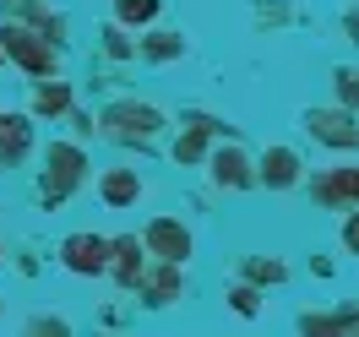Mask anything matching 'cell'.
I'll list each match as a JSON object with an SVG mask.
<instances>
[{"mask_svg":"<svg viewBox=\"0 0 359 337\" xmlns=\"http://www.w3.org/2000/svg\"><path fill=\"white\" fill-rule=\"evenodd\" d=\"M163 0H114V22L120 27H153Z\"/></svg>","mask_w":359,"mask_h":337,"instance_id":"obj_18","label":"cell"},{"mask_svg":"<svg viewBox=\"0 0 359 337\" xmlns=\"http://www.w3.org/2000/svg\"><path fill=\"white\" fill-rule=\"evenodd\" d=\"M256 163V185H267V191H294V185H305V163L294 147H267L262 158H250Z\"/></svg>","mask_w":359,"mask_h":337,"instance_id":"obj_10","label":"cell"},{"mask_svg":"<svg viewBox=\"0 0 359 337\" xmlns=\"http://www.w3.org/2000/svg\"><path fill=\"white\" fill-rule=\"evenodd\" d=\"M82 180H88V153H82L76 142H49V147H44V180H39V196H44L49 207H60Z\"/></svg>","mask_w":359,"mask_h":337,"instance_id":"obj_2","label":"cell"},{"mask_svg":"<svg viewBox=\"0 0 359 337\" xmlns=\"http://www.w3.org/2000/svg\"><path fill=\"white\" fill-rule=\"evenodd\" d=\"M229 305L240 315H262V289H256V283H234V289H229Z\"/></svg>","mask_w":359,"mask_h":337,"instance_id":"obj_20","label":"cell"},{"mask_svg":"<svg viewBox=\"0 0 359 337\" xmlns=\"http://www.w3.org/2000/svg\"><path fill=\"white\" fill-rule=\"evenodd\" d=\"M212 136H224V125H218L212 114H191V120L180 125V136H175V163H185V169H191V163H202Z\"/></svg>","mask_w":359,"mask_h":337,"instance_id":"obj_11","label":"cell"},{"mask_svg":"<svg viewBox=\"0 0 359 337\" xmlns=\"http://www.w3.org/2000/svg\"><path fill=\"white\" fill-rule=\"evenodd\" d=\"M311 196H316V207H327V212L359 207V169H354V163H337V169H321V174L311 180Z\"/></svg>","mask_w":359,"mask_h":337,"instance_id":"obj_9","label":"cell"},{"mask_svg":"<svg viewBox=\"0 0 359 337\" xmlns=\"http://www.w3.org/2000/svg\"><path fill=\"white\" fill-rule=\"evenodd\" d=\"M33 153V120L17 109H0V169H17Z\"/></svg>","mask_w":359,"mask_h":337,"instance_id":"obj_12","label":"cell"},{"mask_svg":"<svg viewBox=\"0 0 359 337\" xmlns=\"http://www.w3.org/2000/svg\"><path fill=\"white\" fill-rule=\"evenodd\" d=\"M98 202L114 207V212L142 202V174H136V169H104V174H98Z\"/></svg>","mask_w":359,"mask_h":337,"instance_id":"obj_14","label":"cell"},{"mask_svg":"<svg viewBox=\"0 0 359 337\" xmlns=\"http://www.w3.org/2000/svg\"><path fill=\"white\" fill-rule=\"evenodd\" d=\"M0 60H6V55H0Z\"/></svg>","mask_w":359,"mask_h":337,"instance_id":"obj_25","label":"cell"},{"mask_svg":"<svg viewBox=\"0 0 359 337\" xmlns=\"http://www.w3.org/2000/svg\"><path fill=\"white\" fill-rule=\"evenodd\" d=\"M104 261H109V234L82 228V234H66V240H60V267H66L71 277H104Z\"/></svg>","mask_w":359,"mask_h":337,"instance_id":"obj_5","label":"cell"},{"mask_svg":"<svg viewBox=\"0 0 359 337\" xmlns=\"http://www.w3.org/2000/svg\"><path fill=\"white\" fill-rule=\"evenodd\" d=\"M0 256H6V250H0Z\"/></svg>","mask_w":359,"mask_h":337,"instance_id":"obj_26","label":"cell"},{"mask_svg":"<svg viewBox=\"0 0 359 337\" xmlns=\"http://www.w3.org/2000/svg\"><path fill=\"white\" fill-rule=\"evenodd\" d=\"M332 82H337V104H343V109H354V104H359V71L354 66H337Z\"/></svg>","mask_w":359,"mask_h":337,"instance_id":"obj_21","label":"cell"},{"mask_svg":"<svg viewBox=\"0 0 359 337\" xmlns=\"http://www.w3.org/2000/svg\"><path fill=\"white\" fill-rule=\"evenodd\" d=\"M305 131H311L321 147H332V153H354L359 147V120H354V109H343V104L311 109L305 114Z\"/></svg>","mask_w":359,"mask_h":337,"instance_id":"obj_4","label":"cell"},{"mask_svg":"<svg viewBox=\"0 0 359 337\" xmlns=\"http://www.w3.org/2000/svg\"><path fill=\"white\" fill-rule=\"evenodd\" d=\"M131 294H142V305H147V310H169L180 294H185V261H158V267H142V277H136Z\"/></svg>","mask_w":359,"mask_h":337,"instance_id":"obj_7","label":"cell"},{"mask_svg":"<svg viewBox=\"0 0 359 337\" xmlns=\"http://www.w3.org/2000/svg\"><path fill=\"white\" fill-rule=\"evenodd\" d=\"M207 174H212V185H224V191H250V185H256V163H250V153L229 136V142H218V147L207 153Z\"/></svg>","mask_w":359,"mask_h":337,"instance_id":"obj_6","label":"cell"},{"mask_svg":"<svg viewBox=\"0 0 359 337\" xmlns=\"http://www.w3.org/2000/svg\"><path fill=\"white\" fill-rule=\"evenodd\" d=\"M33 332H71L66 315H33Z\"/></svg>","mask_w":359,"mask_h":337,"instance_id":"obj_24","label":"cell"},{"mask_svg":"<svg viewBox=\"0 0 359 337\" xmlns=\"http://www.w3.org/2000/svg\"><path fill=\"white\" fill-rule=\"evenodd\" d=\"M104 49H109L114 60H131V55H136L131 33H126V27H120V22H109V27H104Z\"/></svg>","mask_w":359,"mask_h":337,"instance_id":"obj_22","label":"cell"},{"mask_svg":"<svg viewBox=\"0 0 359 337\" xmlns=\"http://www.w3.org/2000/svg\"><path fill=\"white\" fill-rule=\"evenodd\" d=\"M142 240L136 234H114L109 240V261H104V272H109L120 289H136V277H142Z\"/></svg>","mask_w":359,"mask_h":337,"instance_id":"obj_13","label":"cell"},{"mask_svg":"<svg viewBox=\"0 0 359 337\" xmlns=\"http://www.w3.org/2000/svg\"><path fill=\"white\" fill-rule=\"evenodd\" d=\"M136 55H142L147 66H169V60H180V55H185V33H169V27H158V33H142Z\"/></svg>","mask_w":359,"mask_h":337,"instance_id":"obj_16","label":"cell"},{"mask_svg":"<svg viewBox=\"0 0 359 337\" xmlns=\"http://www.w3.org/2000/svg\"><path fill=\"white\" fill-rule=\"evenodd\" d=\"M136 240H142V250H147V256H158V261H191V250H196L191 228L180 223V218H153V223L142 228Z\"/></svg>","mask_w":359,"mask_h":337,"instance_id":"obj_8","label":"cell"},{"mask_svg":"<svg viewBox=\"0 0 359 337\" xmlns=\"http://www.w3.org/2000/svg\"><path fill=\"white\" fill-rule=\"evenodd\" d=\"M0 55H6L11 66H22L27 76H55V60H60V49L49 44L39 27H27V22H6L0 27Z\"/></svg>","mask_w":359,"mask_h":337,"instance_id":"obj_3","label":"cell"},{"mask_svg":"<svg viewBox=\"0 0 359 337\" xmlns=\"http://www.w3.org/2000/svg\"><path fill=\"white\" fill-rule=\"evenodd\" d=\"M343 250H348V256L359 250V212L354 207H343Z\"/></svg>","mask_w":359,"mask_h":337,"instance_id":"obj_23","label":"cell"},{"mask_svg":"<svg viewBox=\"0 0 359 337\" xmlns=\"http://www.w3.org/2000/svg\"><path fill=\"white\" fill-rule=\"evenodd\" d=\"M71 82H49V76H39V92H33V114H44V120H55V114H71Z\"/></svg>","mask_w":359,"mask_h":337,"instance_id":"obj_17","label":"cell"},{"mask_svg":"<svg viewBox=\"0 0 359 337\" xmlns=\"http://www.w3.org/2000/svg\"><path fill=\"white\" fill-rule=\"evenodd\" d=\"M299 332H311V337H354L359 332V310L354 305H343V310H332V315L311 310V315H299Z\"/></svg>","mask_w":359,"mask_h":337,"instance_id":"obj_15","label":"cell"},{"mask_svg":"<svg viewBox=\"0 0 359 337\" xmlns=\"http://www.w3.org/2000/svg\"><path fill=\"white\" fill-rule=\"evenodd\" d=\"M245 283L267 289V283H289V267L278 256H245Z\"/></svg>","mask_w":359,"mask_h":337,"instance_id":"obj_19","label":"cell"},{"mask_svg":"<svg viewBox=\"0 0 359 337\" xmlns=\"http://www.w3.org/2000/svg\"><path fill=\"white\" fill-rule=\"evenodd\" d=\"M93 131L104 142H120V147H153L163 136V109L158 104H142V98H114L109 109L93 120Z\"/></svg>","mask_w":359,"mask_h":337,"instance_id":"obj_1","label":"cell"}]
</instances>
